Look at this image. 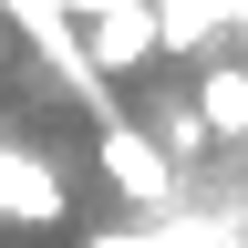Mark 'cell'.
Listing matches in <instances>:
<instances>
[{"instance_id": "6da1fadb", "label": "cell", "mask_w": 248, "mask_h": 248, "mask_svg": "<svg viewBox=\"0 0 248 248\" xmlns=\"http://www.w3.org/2000/svg\"><path fill=\"white\" fill-rule=\"evenodd\" d=\"M104 176H114V197H135V207H155V217L176 207V155L155 145L135 114H104Z\"/></svg>"}, {"instance_id": "7a4b0ae2", "label": "cell", "mask_w": 248, "mask_h": 248, "mask_svg": "<svg viewBox=\"0 0 248 248\" xmlns=\"http://www.w3.org/2000/svg\"><path fill=\"white\" fill-rule=\"evenodd\" d=\"M0 217H11V228H62V217H73L62 166L31 155V145H11V135H0Z\"/></svg>"}, {"instance_id": "3957f363", "label": "cell", "mask_w": 248, "mask_h": 248, "mask_svg": "<svg viewBox=\"0 0 248 248\" xmlns=\"http://www.w3.org/2000/svg\"><path fill=\"white\" fill-rule=\"evenodd\" d=\"M83 52L104 62V73H135V62H155V0H104L83 31Z\"/></svg>"}, {"instance_id": "277c9868", "label": "cell", "mask_w": 248, "mask_h": 248, "mask_svg": "<svg viewBox=\"0 0 248 248\" xmlns=\"http://www.w3.org/2000/svg\"><path fill=\"white\" fill-rule=\"evenodd\" d=\"M197 114L217 145H248V62H207L197 73Z\"/></svg>"}, {"instance_id": "5b68a950", "label": "cell", "mask_w": 248, "mask_h": 248, "mask_svg": "<svg viewBox=\"0 0 248 248\" xmlns=\"http://www.w3.org/2000/svg\"><path fill=\"white\" fill-rule=\"evenodd\" d=\"M217 31H228V11H217V0H155V52H207Z\"/></svg>"}, {"instance_id": "8992f818", "label": "cell", "mask_w": 248, "mask_h": 248, "mask_svg": "<svg viewBox=\"0 0 248 248\" xmlns=\"http://www.w3.org/2000/svg\"><path fill=\"white\" fill-rule=\"evenodd\" d=\"M145 135L166 145L176 166H186V155H207V145H217V135H207V114H197V93H176V104H155V124H145Z\"/></svg>"}, {"instance_id": "52a82bcc", "label": "cell", "mask_w": 248, "mask_h": 248, "mask_svg": "<svg viewBox=\"0 0 248 248\" xmlns=\"http://www.w3.org/2000/svg\"><path fill=\"white\" fill-rule=\"evenodd\" d=\"M93 248H217V238H197V228H155V238H93Z\"/></svg>"}, {"instance_id": "ba28073f", "label": "cell", "mask_w": 248, "mask_h": 248, "mask_svg": "<svg viewBox=\"0 0 248 248\" xmlns=\"http://www.w3.org/2000/svg\"><path fill=\"white\" fill-rule=\"evenodd\" d=\"M217 11H228V31H248V0H217Z\"/></svg>"}]
</instances>
